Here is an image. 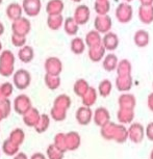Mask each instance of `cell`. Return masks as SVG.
Segmentation results:
<instances>
[{"label": "cell", "instance_id": "22", "mask_svg": "<svg viewBox=\"0 0 153 159\" xmlns=\"http://www.w3.org/2000/svg\"><path fill=\"white\" fill-rule=\"evenodd\" d=\"M113 91V83L109 79H103L98 85V94L103 98L109 97Z\"/></svg>", "mask_w": 153, "mask_h": 159}, {"label": "cell", "instance_id": "16", "mask_svg": "<svg viewBox=\"0 0 153 159\" xmlns=\"http://www.w3.org/2000/svg\"><path fill=\"white\" fill-rule=\"evenodd\" d=\"M45 67H46V71L49 75L58 76L62 71V62L58 58L51 57L46 61V66Z\"/></svg>", "mask_w": 153, "mask_h": 159}, {"label": "cell", "instance_id": "33", "mask_svg": "<svg viewBox=\"0 0 153 159\" xmlns=\"http://www.w3.org/2000/svg\"><path fill=\"white\" fill-rule=\"evenodd\" d=\"M46 83L50 88V89H55L59 84H61V80H59L58 77L54 76V75L48 74L46 76Z\"/></svg>", "mask_w": 153, "mask_h": 159}, {"label": "cell", "instance_id": "8", "mask_svg": "<svg viewBox=\"0 0 153 159\" xmlns=\"http://www.w3.org/2000/svg\"><path fill=\"white\" fill-rule=\"evenodd\" d=\"M119 43H120L119 37L115 32L109 31L104 34V37L102 38V44L105 47L106 51H110V52L115 51L118 48Z\"/></svg>", "mask_w": 153, "mask_h": 159}, {"label": "cell", "instance_id": "38", "mask_svg": "<svg viewBox=\"0 0 153 159\" xmlns=\"http://www.w3.org/2000/svg\"><path fill=\"white\" fill-rule=\"evenodd\" d=\"M15 159H27V158H26V156H25L24 153H20V154L18 155Z\"/></svg>", "mask_w": 153, "mask_h": 159}, {"label": "cell", "instance_id": "39", "mask_svg": "<svg viewBox=\"0 0 153 159\" xmlns=\"http://www.w3.org/2000/svg\"><path fill=\"white\" fill-rule=\"evenodd\" d=\"M2 34H3V25L0 23V35H1Z\"/></svg>", "mask_w": 153, "mask_h": 159}, {"label": "cell", "instance_id": "4", "mask_svg": "<svg viewBox=\"0 0 153 159\" xmlns=\"http://www.w3.org/2000/svg\"><path fill=\"white\" fill-rule=\"evenodd\" d=\"M94 123L99 127H103L110 122V113L105 107H98L94 111Z\"/></svg>", "mask_w": 153, "mask_h": 159}, {"label": "cell", "instance_id": "41", "mask_svg": "<svg viewBox=\"0 0 153 159\" xmlns=\"http://www.w3.org/2000/svg\"><path fill=\"white\" fill-rule=\"evenodd\" d=\"M131 1H133V0H124V2H128V3H130Z\"/></svg>", "mask_w": 153, "mask_h": 159}, {"label": "cell", "instance_id": "7", "mask_svg": "<svg viewBox=\"0 0 153 159\" xmlns=\"http://www.w3.org/2000/svg\"><path fill=\"white\" fill-rule=\"evenodd\" d=\"M118 104H119V108L134 110L137 106V99L132 94L123 93L118 99Z\"/></svg>", "mask_w": 153, "mask_h": 159}, {"label": "cell", "instance_id": "17", "mask_svg": "<svg viewBox=\"0 0 153 159\" xmlns=\"http://www.w3.org/2000/svg\"><path fill=\"white\" fill-rule=\"evenodd\" d=\"M133 42L139 48H145L149 45L150 37L149 34L144 29H140V30L136 31L133 35Z\"/></svg>", "mask_w": 153, "mask_h": 159}, {"label": "cell", "instance_id": "32", "mask_svg": "<svg viewBox=\"0 0 153 159\" xmlns=\"http://www.w3.org/2000/svg\"><path fill=\"white\" fill-rule=\"evenodd\" d=\"M47 153L49 154L50 159H63L64 157V152L56 148L55 146H50L49 149L47 150Z\"/></svg>", "mask_w": 153, "mask_h": 159}, {"label": "cell", "instance_id": "26", "mask_svg": "<svg viewBox=\"0 0 153 159\" xmlns=\"http://www.w3.org/2000/svg\"><path fill=\"white\" fill-rule=\"evenodd\" d=\"M86 42L81 38H75L71 41V50L75 54L79 55L85 52L86 49Z\"/></svg>", "mask_w": 153, "mask_h": 159}, {"label": "cell", "instance_id": "36", "mask_svg": "<svg viewBox=\"0 0 153 159\" xmlns=\"http://www.w3.org/2000/svg\"><path fill=\"white\" fill-rule=\"evenodd\" d=\"M141 5H153V0H139Z\"/></svg>", "mask_w": 153, "mask_h": 159}, {"label": "cell", "instance_id": "27", "mask_svg": "<svg viewBox=\"0 0 153 159\" xmlns=\"http://www.w3.org/2000/svg\"><path fill=\"white\" fill-rule=\"evenodd\" d=\"M89 89H90L89 83L86 82L85 79H78L74 84V93L81 98L86 94Z\"/></svg>", "mask_w": 153, "mask_h": 159}, {"label": "cell", "instance_id": "35", "mask_svg": "<svg viewBox=\"0 0 153 159\" xmlns=\"http://www.w3.org/2000/svg\"><path fill=\"white\" fill-rule=\"evenodd\" d=\"M147 105H148V108L153 112V93H150L147 98Z\"/></svg>", "mask_w": 153, "mask_h": 159}, {"label": "cell", "instance_id": "6", "mask_svg": "<svg viewBox=\"0 0 153 159\" xmlns=\"http://www.w3.org/2000/svg\"><path fill=\"white\" fill-rule=\"evenodd\" d=\"M93 116H94V113H93L91 107L85 106V105L79 107L76 111V120L80 125H89L92 122Z\"/></svg>", "mask_w": 153, "mask_h": 159}, {"label": "cell", "instance_id": "13", "mask_svg": "<svg viewBox=\"0 0 153 159\" xmlns=\"http://www.w3.org/2000/svg\"><path fill=\"white\" fill-rule=\"evenodd\" d=\"M119 65V59L116 54L114 53H109L104 56L102 59V67L106 72H114L117 70V67Z\"/></svg>", "mask_w": 153, "mask_h": 159}, {"label": "cell", "instance_id": "40", "mask_svg": "<svg viewBox=\"0 0 153 159\" xmlns=\"http://www.w3.org/2000/svg\"><path fill=\"white\" fill-rule=\"evenodd\" d=\"M150 159H153V150L150 152Z\"/></svg>", "mask_w": 153, "mask_h": 159}, {"label": "cell", "instance_id": "9", "mask_svg": "<svg viewBox=\"0 0 153 159\" xmlns=\"http://www.w3.org/2000/svg\"><path fill=\"white\" fill-rule=\"evenodd\" d=\"M14 82L15 85L19 89H26L30 82V77H29L28 72L26 70H19L14 75Z\"/></svg>", "mask_w": 153, "mask_h": 159}, {"label": "cell", "instance_id": "10", "mask_svg": "<svg viewBox=\"0 0 153 159\" xmlns=\"http://www.w3.org/2000/svg\"><path fill=\"white\" fill-rule=\"evenodd\" d=\"M137 15L143 24H151L153 22V5H141Z\"/></svg>", "mask_w": 153, "mask_h": 159}, {"label": "cell", "instance_id": "23", "mask_svg": "<svg viewBox=\"0 0 153 159\" xmlns=\"http://www.w3.org/2000/svg\"><path fill=\"white\" fill-rule=\"evenodd\" d=\"M128 139V128L123 124H118L116 136L114 142L118 143H124Z\"/></svg>", "mask_w": 153, "mask_h": 159}, {"label": "cell", "instance_id": "25", "mask_svg": "<svg viewBox=\"0 0 153 159\" xmlns=\"http://www.w3.org/2000/svg\"><path fill=\"white\" fill-rule=\"evenodd\" d=\"M64 10V3L62 0H51L47 4V11L49 15H59Z\"/></svg>", "mask_w": 153, "mask_h": 159}, {"label": "cell", "instance_id": "3", "mask_svg": "<svg viewBox=\"0 0 153 159\" xmlns=\"http://www.w3.org/2000/svg\"><path fill=\"white\" fill-rule=\"evenodd\" d=\"M94 27L95 30H97L100 34H107L113 27L112 18L109 15H97L94 21Z\"/></svg>", "mask_w": 153, "mask_h": 159}, {"label": "cell", "instance_id": "24", "mask_svg": "<svg viewBox=\"0 0 153 159\" xmlns=\"http://www.w3.org/2000/svg\"><path fill=\"white\" fill-rule=\"evenodd\" d=\"M94 7L97 15H109L110 11V2L109 0H96Z\"/></svg>", "mask_w": 153, "mask_h": 159}, {"label": "cell", "instance_id": "34", "mask_svg": "<svg viewBox=\"0 0 153 159\" xmlns=\"http://www.w3.org/2000/svg\"><path fill=\"white\" fill-rule=\"evenodd\" d=\"M145 133L146 137L150 142H153V122H150L145 127Z\"/></svg>", "mask_w": 153, "mask_h": 159}, {"label": "cell", "instance_id": "29", "mask_svg": "<svg viewBox=\"0 0 153 159\" xmlns=\"http://www.w3.org/2000/svg\"><path fill=\"white\" fill-rule=\"evenodd\" d=\"M54 104H55V107H58V108H62V109L67 110L69 107H70L71 100L67 95H61L55 100Z\"/></svg>", "mask_w": 153, "mask_h": 159}, {"label": "cell", "instance_id": "30", "mask_svg": "<svg viewBox=\"0 0 153 159\" xmlns=\"http://www.w3.org/2000/svg\"><path fill=\"white\" fill-rule=\"evenodd\" d=\"M19 57L22 61L24 62H28L30 61L32 58H34V51H32V49L30 47L26 46L24 47L23 49L20 50L19 52Z\"/></svg>", "mask_w": 153, "mask_h": 159}, {"label": "cell", "instance_id": "11", "mask_svg": "<svg viewBox=\"0 0 153 159\" xmlns=\"http://www.w3.org/2000/svg\"><path fill=\"white\" fill-rule=\"evenodd\" d=\"M132 84L133 81L131 75H127V76H117L116 78V88L120 92L127 93L132 88Z\"/></svg>", "mask_w": 153, "mask_h": 159}, {"label": "cell", "instance_id": "31", "mask_svg": "<svg viewBox=\"0 0 153 159\" xmlns=\"http://www.w3.org/2000/svg\"><path fill=\"white\" fill-rule=\"evenodd\" d=\"M49 26L52 29H58L63 24V17L62 15H51L49 16Z\"/></svg>", "mask_w": 153, "mask_h": 159}, {"label": "cell", "instance_id": "28", "mask_svg": "<svg viewBox=\"0 0 153 159\" xmlns=\"http://www.w3.org/2000/svg\"><path fill=\"white\" fill-rule=\"evenodd\" d=\"M65 30L69 35H75L78 31V24L74 18H67L65 21Z\"/></svg>", "mask_w": 153, "mask_h": 159}, {"label": "cell", "instance_id": "20", "mask_svg": "<svg viewBox=\"0 0 153 159\" xmlns=\"http://www.w3.org/2000/svg\"><path fill=\"white\" fill-rule=\"evenodd\" d=\"M131 70H132V66L131 62L128 59H121L119 61V65L117 67V76H127L131 75Z\"/></svg>", "mask_w": 153, "mask_h": 159}, {"label": "cell", "instance_id": "1", "mask_svg": "<svg viewBox=\"0 0 153 159\" xmlns=\"http://www.w3.org/2000/svg\"><path fill=\"white\" fill-rule=\"evenodd\" d=\"M115 15L120 23H129L133 18V8L128 2H122L117 7Z\"/></svg>", "mask_w": 153, "mask_h": 159}, {"label": "cell", "instance_id": "18", "mask_svg": "<svg viewBox=\"0 0 153 159\" xmlns=\"http://www.w3.org/2000/svg\"><path fill=\"white\" fill-rule=\"evenodd\" d=\"M66 146L67 150L73 151L79 148L80 146V136L77 132H70L66 135Z\"/></svg>", "mask_w": 153, "mask_h": 159}, {"label": "cell", "instance_id": "42", "mask_svg": "<svg viewBox=\"0 0 153 159\" xmlns=\"http://www.w3.org/2000/svg\"><path fill=\"white\" fill-rule=\"evenodd\" d=\"M73 1H75V2H79V1H81V0H73Z\"/></svg>", "mask_w": 153, "mask_h": 159}, {"label": "cell", "instance_id": "12", "mask_svg": "<svg viewBox=\"0 0 153 159\" xmlns=\"http://www.w3.org/2000/svg\"><path fill=\"white\" fill-rule=\"evenodd\" d=\"M117 119H118L119 124L130 125L131 123H133L134 120V110L119 108L117 111Z\"/></svg>", "mask_w": 153, "mask_h": 159}, {"label": "cell", "instance_id": "15", "mask_svg": "<svg viewBox=\"0 0 153 159\" xmlns=\"http://www.w3.org/2000/svg\"><path fill=\"white\" fill-rule=\"evenodd\" d=\"M105 52H106L105 47L103 46V44H101L99 46L89 48V57L92 61L98 62L104 58Z\"/></svg>", "mask_w": 153, "mask_h": 159}, {"label": "cell", "instance_id": "19", "mask_svg": "<svg viewBox=\"0 0 153 159\" xmlns=\"http://www.w3.org/2000/svg\"><path fill=\"white\" fill-rule=\"evenodd\" d=\"M86 44L89 48L101 45L102 44L101 34L98 32L97 30H91L90 32H88L86 35Z\"/></svg>", "mask_w": 153, "mask_h": 159}, {"label": "cell", "instance_id": "43", "mask_svg": "<svg viewBox=\"0 0 153 159\" xmlns=\"http://www.w3.org/2000/svg\"><path fill=\"white\" fill-rule=\"evenodd\" d=\"M0 2H1V0H0Z\"/></svg>", "mask_w": 153, "mask_h": 159}, {"label": "cell", "instance_id": "21", "mask_svg": "<svg viewBox=\"0 0 153 159\" xmlns=\"http://www.w3.org/2000/svg\"><path fill=\"white\" fill-rule=\"evenodd\" d=\"M98 97V92L96 91V89H94L93 86H90L89 91L86 92V94L82 97V104L85 106L91 107L92 105H94L97 101Z\"/></svg>", "mask_w": 153, "mask_h": 159}, {"label": "cell", "instance_id": "14", "mask_svg": "<svg viewBox=\"0 0 153 159\" xmlns=\"http://www.w3.org/2000/svg\"><path fill=\"white\" fill-rule=\"evenodd\" d=\"M117 128H118V124L114 122H109V124L101 127V136L105 140H115Z\"/></svg>", "mask_w": 153, "mask_h": 159}, {"label": "cell", "instance_id": "5", "mask_svg": "<svg viewBox=\"0 0 153 159\" xmlns=\"http://www.w3.org/2000/svg\"><path fill=\"white\" fill-rule=\"evenodd\" d=\"M90 17H91V11L86 5H78L74 11V19L78 25H85L89 22Z\"/></svg>", "mask_w": 153, "mask_h": 159}, {"label": "cell", "instance_id": "2", "mask_svg": "<svg viewBox=\"0 0 153 159\" xmlns=\"http://www.w3.org/2000/svg\"><path fill=\"white\" fill-rule=\"evenodd\" d=\"M146 136L145 128L141 123L133 122L128 127V139H130L133 143H141Z\"/></svg>", "mask_w": 153, "mask_h": 159}, {"label": "cell", "instance_id": "37", "mask_svg": "<svg viewBox=\"0 0 153 159\" xmlns=\"http://www.w3.org/2000/svg\"><path fill=\"white\" fill-rule=\"evenodd\" d=\"M31 159H46L44 157L43 154H41V153H35V154L32 156Z\"/></svg>", "mask_w": 153, "mask_h": 159}]
</instances>
